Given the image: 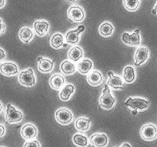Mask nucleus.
Returning <instances> with one entry per match:
<instances>
[{
    "label": "nucleus",
    "mask_w": 157,
    "mask_h": 147,
    "mask_svg": "<svg viewBox=\"0 0 157 147\" xmlns=\"http://www.w3.org/2000/svg\"><path fill=\"white\" fill-rule=\"evenodd\" d=\"M64 42V37L61 33H56L51 37L50 39V45L55 49L61 48L63 45Z\"/></svg>",
    "instance_id": "28"
},
{
    "label": "nucleus",
    "mask_w": 157,
    "mask_h": 147,
    "mask_svg": "<svg viewBox=\"0 0 157 147\" xmlns=\"http://www.w3.org/2000/svg\"><path fill=\"white\" fill-rule=\"evenodd\" d=\"M6 31V24L1 18H0V36L3 34Z\"/></svg>",
    "instance_id": "31"
},
{
    "label": "nucleus",
    "mask_w": 157,
    "mask_h": 147,
    "mask_svg": "<svg viewBox=\"0 0 157 147\" xmlns=\"http://www.w3.org/2000/svg\"><path fill=\"white\" fill-rule=\"evenodd\" d=\"M6 4V0H0V9L3 8Z\"/></svg>",
    "instance_id": "34"
},
{
    "label": "nucleus",
    "mask_w": 157,
    "mask_h": 147,
    "mask_svg": "<svg viewBox=\"0 0 157 147\" xmlns=\"http://www.w3.org/2000/svg\"><path fill=\"white\" fill-rule=\"evenodd\" d=\"M90 143L94 147H106L109 143V138L104 133H96L90 138Z\"/></svg>",
    "instance_id": "11"
},
{
    "label": "nucleus",
    "mask_w": 157,
    "mask_h": 147,
    "mask_svg": "<svg viewBox=\"0 0 157 147\" xmlns=\"http://www.w3.org/2000/svg\"><path fill=\"white\" fill-rule=\"evenodd\" d=\"M60 69L62 72L66 75H72L75 72V66L72 62L69 60H65L60 65Z\"/></svg>",
    "instance_id": "25"
},
{
    "label": "nucleus",
    "mask_w": 157,
    "mask_h": 147,
    "mask_svg": "<svg viewBox=\"0 0 157 147\" xmlns=\"http://www.w3.org/2000/svg\"><path fill=\"white\" fill-rule=\"evenodd\" d=\"M124 105L131 108L134 111H136V110L143 111L149 108V102L143 98H129Z\"/></svg>",
    "instance_id": "4"
},
{
    "label": "nucleus",
    "mask_w": 157,
    "mask_h": 147,
    "mask_svg": "<svg viewBox=\"0 0 157 147\" xmlns=\"http://www.w3.org/2000/svg\"><path fill=\"white\" fill-rule=\"evenodd\" d=\"M75 87L72 84H66L61 89L59 92V98L63 101H68L73 94Z\"/></svg>",
    "instance_id": "21"
},
{
    "label": "nucleus",
    "mask_w": 157,
    "mask_h": 147,
    "mask_svg": "<svg viewBox=\"0 0 157 147\" xmlns=\"http://www.w3.org/2000/svg\"><path fill=\"white\" fill-rule=\"evenodd\" d=\"M116 103V99L110 93V89L108 85H105L102 94L99 98V105L103 110H110Z\"/></svg>",
    "instance_id": "1"
},
{
    "label": "nucleus",
    "mask_w": 157,
    "mask_h": 147,
    "mask_svg": "<svg viewBox=\"0 0 157 147\" xmlns=\"http://www.w3.org/2000/svg\"><path fill=\"white\" fill-rule=\"evenodd\" d=\"M87 81L92 86H98L102 84L103 77L99 71H93L87 75Z\"/></svg>",
    "instance_id": "18"
},
{
    "label": "nucleus",
    "mask_w": 157,
    "mask_h": 147,
    "mask_svg": "<svg viewBox=\"0 0 157 147\" xmlns=\"http://www.w3.org/2000/svg\"><path fill=\"white\" fill-rule=\"evenodd\" d=\"M18 79L19 83L25 87H33L36 83V77L31 68L25 71H22L18 75Z\"/></svg>",
    "instance_id": "2"
},
{
    "label": "nucleus",
    "mask_w": 157,
    "mask_h": 147,
    "mask_svg": "<svg viewBox=\"0 0 157 147\" xmlns=\"http://www.w3.org/2000/svg\"><path fill=\"white\" fill-rule=\"evenodd\" d=\"M115 147H117V146H115Z\"/></svg>",
    "instance_id": "39"
},
{
    "label": "nucleus",
    "mask_w": 157,
    "mask_h": 147,
    "mask_svg": "<svg viewBox=\"0 0 157 147\" xmlns=\"http://www.w3.org/2000/svg\"><path fill=\"white\" fill-rule=\"evenodd\" d=\"M75 128L78 132L88 131L90 128V120L87 118L80 117L75 120Z\"/></svg>",
    "instance_id": "20"
},
{
    "label": "nucleus",
    "mask_w": 157,
    "mask_h": 147,
    "mask_svg": "<svg viewBox=\"0 0 157 147\" xmlns=\"http://www.w3.org/2000/svg\"><path fill=\"white\" fill-rule=\"evenodd\" d=\"M33 32L29 27H22L19 32V37L24 43H29L33 39Z\"/></svg>",
    "instance_id": "22"
},
{
    "label": "nucleus",
    "mask_w": 157,
    "mask_h": 147,
    "mask_svg": "<svg viewBox=\"0 0 157 147\" xmlns=\"http://www.w3.org/2000/svg\"><path fill=\"white\" fill-rule=\"evenodd\" d=\"M122 40L126 45L131 46H137L140 44V29H136L132 35L128 33H123L122 36Z\"/></svg>",
    "instance_id": "9"
},
{
    "label": "nucleus",
    "mask_w": 157,
    "mask_h": 147,
    "mask_svg": "<svg viewBox=\"0 0 157 147\" xmlns=\"http://www.w3.org/2000/svg\"><path fill=\"white\" fill-rule=\"evenodd\" d=\"M37 129L33 124L27 123L22 127L21 136L25 140H32L37 136Z\"/></svg>",
    "instance_id": "10"
},
{
    "label": "nucleus",
    "mask_w": 157,
    "mask_h": 147,
    "mask_svg": "<svg viewBox=\"0 0 157 147\" xmlns=\"http://www.w3.org/2000/svg\"><path fill=\"white\" fill-rule=\"evenodd\" d=\"M99 32L101 36H103V37H109L114 33V27L109 22H102L100 25V26H99Z\"/></svg>",
    "instance_id": "24"
},
{
    "label": "nucleus",
    "mask_w": 157,
    "mask_h": 147,
    "mask_svg": "<svg viewBox=\"0 0 157 147\" xmlns=\"http://www.w3.org/2000/svg\"><path fill=\"white\" fill-rule=\"evenodd\" d=\"M2 110H3V107H2V103L0 102V114L2 113Z\"/></svg>",
    "instance_id": "37"
},
{
    "label": "nucleus",
    "mask_w": 157,
    "mask_h": 147,
    "mask_svg": "<svg viewBox=\"0 0 157 147\" xmlns=\"http://www.w3.org/2000/svg\"><path fill=\"white\" fill-rule=\"evenodd\" d=\"M152 14H157V2L156 3H155V8H154V10L152 11Z\"/></svg>",
    "instance_id": "35"
},
{
    "label": "nucleus",
    "mask_w": 157,
    "mask_h": 147,
    "mask_svg": "<svg viewBox=\"0 0 157 147\" xmlns=\"http://www.w3.org/2000/svg\"><path fill=\"white\" fill-rule=\"evenodd\" d=\"M6 134V129L4 126L0 124V138H2Z\"/></svg>",
    "instance_id": "32"
},
{
    "label": "nucleus",
    "mask_w": 157,
    "mask_h": 147,
    "mask_svg": "<svg viewBox=\"0 0 157 147\" xmlns=\"http://www.w3.org/2000/svg\"><path fill=\"white\" fill-rule=\"evenodd\" d=\"M149 56V50L146 47H139L135 53V63L136 66H140L146 61Z\"/></svg>",
    "instance_id": "15"
},
{
    "label": "nucleus",
    "mask_w": 157,
    "mask_h": 147,
    "mask_svg": "<svg viewBox=\"0 0 157 147\" xmlns=\"http://www.w3.org/2000/svg\"><path fill=\"white\" fill-rule=\"evenodd\" d=\"M93 68V62L88 59H85L77 64V69L78 72L82 75L88 74Z\"/></svg>",
    "instance_id": "23"
},
{
    "label": "nucleus",
    "mask_w": 157,
    "mask_h": 147,
    "mask_svg": "<svg viewBox=\"0 0 157 147\" xmlns=\"http://www.w3.org/2000/svg\"><path fill=\"white\" fill-rule=\"evenodd\" d=\"M6 59V52L2 48H0V62L3 61Z\"/></svg>",
    "instance_id": "33"
},
{
    "label": "nucleus",
    "mask_w": 157,
    "mask_h": 147,
    "mask_svg": "<svg viewBox=\"0 0 157 147\" xmlns=\"http://www.w3.org/2000/svg\"><path fill=\"white\" fill-rule=\"evenodd\" d=\"M141 137L146 141H152L157 138V128L151 123L143 126L140 130Z\"/></svg>",
    "instance_id": "7"
},
{
    "label": "nucleus",
    "mask_w": 157,
    "mask_h": 147,
    "mask_svg": "<svg viewBox=\"0 0 157 147\" xmlns=\"http://www.w3.org/2000/svg\"><path fill=\"white\" fill-rule=\"evenodd\" d=\"M51 88L56 90H60L65 86V79L61 74L56 73L52 75L49 79Z\"/></svg>",
    "instance_id": "17"
},
{
    "label": "nucleus",
    "mask_w": 157,
    "mask_h": 147,
    "mask_svg": "<svg viewBox=\"0 0 157 147\" xmlns=\"http://www.w3.org/2000/svg\"><path fill=\"white\" fill-rule=\"evenodd\" d=\"M0 72L6 76H13L19 74V69L16 63L6 62L0 64Z\"/></svg>",
    "instance_id": "8"
},
{
    "label": "nucleus",
    "mask_w": 157,
    "mask_h": 147,
    "mask_svg": "<svg viewBox=\"0 0 157 147\" xmlns=\"http://www.w3.org/2000/svg\"><path fill=\"white\" fill-rule=\"evenodd\" d=\"M109 79L107 80L106 84L108 86L113 89H121L123 88L124 83L122 80L121 77L118 76V75H115L113 72H109Z\"/></svg>",
    "instance_id": "16"
},
{
    "label": "nucleus",
    "mask_w": 157,
    "mask_h": 147,
    "mask_svg": "<svg viewBox=\"0 0 157 147\" xmlns=\"http://www.w3.org/2000/svg\"><path fill=\"white\" fill-rule=\"evenodd\" d=\"M55 118L60 125H69L73 119V115L67 109H59L55 113Z\"/></svg>",
    "instance_id": "6"
},
{
    "label": "nucleus",
    "mask_w": 157,
    "mask_h": 147,
    "mask_svg": "<svg viewBox=\"0 0 157 147\" xmlns=\"http://www.w3.org/2000/svg\"><path fill=\"white\" fill-rule=\"evenodd\" d=\"M123 79L126 83H131L135 81L136 74L134 68L131 66H127L124 68L123 70Z\"/></svg>",
    "instance_id": "27"
},
{
    "label": "nucleus",
    "mask_w": 157,
    "mask_h": 147,
    "mask_svg": "<svg viewBox=\"0 0 157 147\" xmlns=\"http://www.w3.org/2000/svg\"><path fill=\"white\" fill-rule=\"evenodd\" d=\"M123 6L128 11L134 12L140 6V1L139 0H123Z\"/></svg>",
    "instance_id": "29"
},
{
    "label": "nucleus",
    "mask_w": 157,
    "mask_h": 147,
    "mask_svg": "<svg viewBox=\"0 0 157 147\" xmlns=\"http://www.w3.org/2000/svg\"><path fill=\"white\" fill-rule=\"evenodd\" d=\"M23 147H40V143L38 140L32 139V140H29V142H25Z\"/></svg>",
    "instance_id": "30"
},
{
    "label": "nucleus",
    "mask_w": 157,
    "mask_h": 147,
    "mask_svg": "<svg viewBox=\"0 0 157 147\" xmlns=\"http://www.w3.org/2000/svg\"><path fill=\"white\" fill-rule=\"evenodd\" d=\"M6 121L9 124H14L20 122L23 119V114L19 110H16L14 106L9 103L6 111Z\"/></svg>",
    "instance_id": "3"
},
{
    "label": "nucleus",
    "mask_w": 157,
    "mask_h": 147,
    "mask_svg": "<svg viewBox=\"0 0 157 147\" xmlns=\"http://www.w3.org/2000/svg\"><path fill=\"white\" fill-rule=\"evenodd\" d=\"M120 147H132V146H131L130 144L128 143V142H125V143H123Z\"/></svg>",
    "instance_id": "36"
},
{
    "label": "nucleus",
    "mask_w": 157,
    "mask_h": 147,
    "mask_svg": "<svg viewBox=\"0 0 157 147\" xmlns=\"http://www.w3.org/2000/svg\"><path fill=\"white\" fill-rule=\"evenodd\" d=\"M83 57V51L79 46H74L68 52V58L72 62H78Z\"/></svg>",
    "instance_id": "19"
},
{
    "label": "nucleus",
    "mask_w": 157,
    "mask_h": 147,
    "mask_svg": "<svg viewBox=\"0 0 157 147\" xmlns=\"http://www.w3.org/2000/svg\"><path fill=\"white\" fill-rule=\"evenodd\" d=\"M67 1L69 2H72V3H74V2H76L78 0H67Z\"/></svg>",
    "instance_id": "38"
},
{
    "label": "nucleus",
    "mask_w": 157,
    "mask_h": 147,
    "mask_svg": "<svg viewBox=\"0 0 157 147\" xmlns=\"http://www.w3.org/2000/svg\"><path fill=\"white\" fill-rule=\"evenodd\" d=\"M68 18L74 22H81L85 19V12L82 7L72 6L68 10Z\"/></svg>",
    "instance_id": "5"
},
{
    "label": "nucleus",
    "mask_w": 157,
    "mask_h": 147,
    "mask_svg": "<svg viewBox=\"0 0 157 147\" xmlns=\"http://www.w3.org/2000/svg\"><path fill=\"white\" fill-rule=\"evenodd\" d=\"M49 24L46 21H36L33 23V30L38 36L43 37L49 33Z\"/></svg>",
    "instance_id": "13"
},
{
    "label": "nucleus",
    "mask_w": 157,
    "mask_h": 147,
    "mask_svg": "<svg viewBox=\"0 0 157 147\" xmlns=\"http://www.w3.org/2000/svg\"><path fill=\"white\" fill-rule=\"evenodd\" d=\"M72 142L78 147H87L89 141L86 136L82 133H76L72 136Z\"/></svg>",
    "instance_id": "26"
},
{
    "label": "nucleus",
    "mask_w": 157,
    "mask_h": 147,
    "mask_svg": "<svg viewBox=\"0 0 157 147\" xmlns=\"http://www.w3.org/2000/svg\"><path fill=\"white\" fill-rule=\"evenodd\" d=\"M85 30V27L83 25L78 26L76 29L75 30H69L66 34V41L67 43L71 44V45H75L79 41V37L78 35Z\"/></svg>",
    "instance_id": "12"
},
{
    "label": "nucleus",
    "mask_w": 157,
    "mask_h": 147,
    "mask_svg": "<svg viewBox=\"0 0 157 147\" xmlns=\"http://www.w3.org/2000/svg\"><path fill=\"white\" fill-rule=\"evenodd\" d=\"M54 63L49 59L39 58L38 60V70L42 73H49L53 70Z\"/></svg>",
    "instance_id": "14"
}]
</instances>
